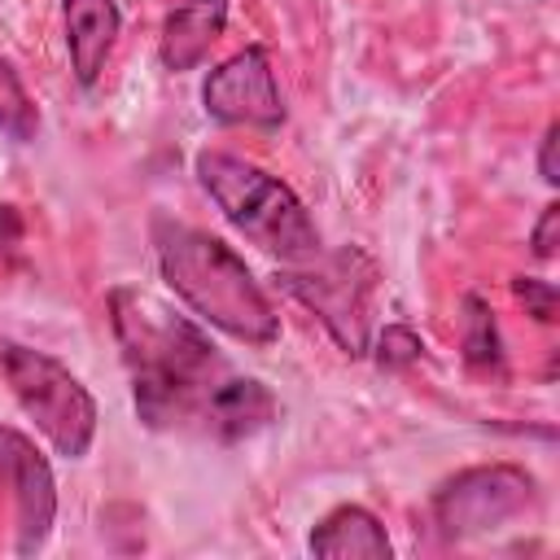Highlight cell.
<instances>
[{
	"label": "cell",
	"mask_w": 560,
	"mask_h": 560,
	"mask_svg": "<svg viewBox=\"0 0 560 560\" xmlns=\"http://www.w3.org/2000/svg\"><path fill=\"white\" fill-rule=\"evenodd\" d=\"M228 26V0H188L166 13L158 57L171 74H188L210 57V44Z\"/></svg>",
	"instance_id": "30bf717a"
},
{
	"label": "cell",
	"mask_w": 560,
	"mask_h": 560,
	"mask_svg": "<svg viewBox=\"0 0 560 560\" xmlns=\"http://www.w3.org/2000/svg\"><path fill=\"white\" fill-rule=\"evenodd\" d=\"M512 293L525 302V311L538 324H551L556 319V284L551 280H542V276H516L512 280Z\"/></svg>",
	"instance_id": "2e32d148"
},
{
	"label": "cell",
	"mask_w": 560,
	"mask_h": 560,
	"mask_svg": "<svg viewBox=\"0 0 560 560\" xmlns=\"http://www.w3.org/2000/svg\"><path fill=\"white\" fill-rule=\"evenodd\" d=\"M201 188L210 192V201L223 210V219L245 232L258 249L293 262L319 249V228L306 214L302 197L271 171L223 153V149H201L192 162Z\"/></svg>",
	"instance_id": "3957f363"
},
{
	"label": "cell",
	"mask_w": 560,
	"mask_h": 560,
	"mask_svg": "<svg viewBox=\"0 0 560 560\" xmlns=\"http://www.w3.org/2000/svg\"><path fill=\"white\" fill-rule=\"evenodd\" d=\"M105 311L131 376L136 416L149 429H201L214 389L232 376L214 341L131 284L109 289Z\"/></svg>",
	"instance_id": "6da1fadb"
},
{
	"label": "cell",
	"mask_w": 560,
	"mask_h": 560,
	"mask_svg": "<svg viewBox=\"0 0 560 560\" xmlns=\"http://www.w3.org/2000/svg\"><path fill=\"white\" fill-rule=\"evenodd\" d=\"M464 363L472 372H503V341H499V324H494V311L486 306L481 293H464Z\"/></svg>",
	"instance_id": "4fadbf2b"
},
{
	"label": "cell",
	"mask_w": 560,
	"mask_h": 560,
	"mask_svg": "<svg viewBox=\"0 0 560 560\" xmlns=\"http://www.w3.org/2000/svg\"><path fill=\"white\" fill-rule=\"evenodd\" d=\"M153 249L162 280L201 324L219 328L241 346H271L280 337V315L267 289L254 280V271L228 241L158 214Z\"/></svg>",
	"instance_id": "7a4b0ae2"
},
{
	"label": "cell",
	"mask_w": 560,
	"mask_h": 560,
	"mask_svg": "<svg viewBox=\"0 0 560 560\" xmlns=\"http://www.w3.org/2000/svg\"><path fill=\"white\" fill-rule=\"evenodd\" d=\"M0 486L13 490L18 556H35L48 542L52 521H57V481L39 446L9 424H0Z\"/></svg>",
	"instance_id": "ba28073f"
},
{
	"label": "cell",
	"mask_w": 560,
	"mask_h": 560,
	"mask_svg": "<svg viewBox=\"0 0 560 560\" xmlns=\"http://www.w3.org/2000/svg\"><path fill=\"white\" fill-rule=\"evenodd\" d=\"M201 109L219 127H254L276 131L284 122V101L276 88V70L258 44L219 61L201 83Z\"/></svg>",
	"instance_id": "52a82bcc"
},
{
	"label": "cell",
	"mask_w": 560,
	"mask_h": 560,
	"mask_svg": "<svg viewBox=\"0 0 560 560\" xmlns=\"http://www.w3.org/2000/svg\"><path fill=\"white\" fill-rule=\"evenodd\" d=\"M0 131L18 144H31L39 136V109H35L31 92L22 88V79L4 52H0Z\"/></svg>",
	"instance_id": "5bb4252c"
},
{
	"label": "cell",
	"mask_w": 560,
	"mask_h": 560,
	"mask_svg": "<svg viewBox=\"0 0 560 560\" xmlns=\"http://www.w3.org/2000/svg\"><path fill=\"white\" fill-rule=\"evenodd\" d=\"M376 368H385V372H402V368H411V363H420V354H424V341L407 328V324H385L381 328V337H376Z\"/></svg>",
	"instance_id": "9a60e30c"
},
{
	"label": "cell",
	"mask_w": 560,
	"mask_h": 560,
	"mask_svg": "<svg viewBox=\"0 0 560 560\" xmlns=\"http://www.w3.org/2000/svg\"><path fill=\"white\" fill-rule=\"evenodd\" d=\"M276 411H280V402H276V394L262 381H254V376H228L214 389L210 407H206L201 433H210L214 442H241V438L267 429L276 420Z\"/></svg>",
	"instance_id": "8fae6325"
},
{
	"label": "cell",
	"mask_w": 560,
	"mask_h": 560,
	"mask_svg": "<svg viewBox=\"0 0 560 560\" xmlns=\"http://www.w3.org/2000/svg\"><path fill=\"white\" fill-rule=\"evenodd\" d=\"M556 136H560V127L547 122V131L538 140V175H542V184H560V171H556Z\"/></svg>",
	"instance_id": "ac0fdd59"
},
{
	"label": "cell",
	"mask_w": 560,
	"mask_h": 560,
	"mask_svg": "<svg viewBox=\"0 0 560 560\" xmlns=\"http://www.w3.org/2000/svg\"><path fill=\"white\" fill-rule=\"evenodd\" d=\"M66 18V48H70V70L79 79V88H96L114 39L122 31V13L114 0H66L61 4Z\"/></svg>",
	"instance_id": "9c48e42d"
},
{
	"label": "cell",
	"mask_w": 560,
	"mask_h": 560,
	"mask_svg": "<svg viewBox=\"0 0 560 560\" xmlns=\"http://www.w3.org/2000/svg\"><path fill=\"white\" fill-rule=\"evenodd\" d=\"M22 241V214L13 206H0V254H9Z\"/></svg>",
	"instance_id": "d6986e66"
},
{
	"label": "cell",
	"mask_w": 560,
	"mask_h": 560,
	"mask_svg": "<svg viewBox=\"0 0 560 560\" xmlns=\"http://www.w3.org/2000/svg\"><path fill=\"white\" fill-rule=\"evenodd\" d=\"M0 372L18 398V407L35 420V429L52 442L57 455L83 459L96 438V398L88 385L48 350L0 341Z\"/></svg>",
	"instance_id": "5b68a950"
},
{
	"label": "cell",
	"mask_w": 560,
	"mask_h": 560,
	"mask_svg": "<svg viewBox=\"0 0 560 560\" xmlns=\"http://www.w3.org/2000/svg\"><path fill=\"white\" fill-rule=\"evenodd\" d=\"M376 284H381V267L359 245L315 249L306 258L284 262V271H280V289L289 298H298L324 324V332L337 341V350L350 359H363L372 350Z\"/></svg>",
	"instance_id": "277c9868"
},
{
	"label": "cell",
	"mask_w": 560,
	"mask_h": 560,
	"mask_svg": "<svg viewBox=\"0 0 560 560\" xmlns=\"http://www.w3.org/2000/svg\"><path fill=\"white\" fill-rule=\"evenodd\" d=\"M534 503V477L521 464H477L446 477L433 490V525L446 542H468L490 534Z\"/></svg>",
	"instance_id": "8992f818"
},
{
	"label": "cell",
	"mask_w": 560,
	"mask_h": 560,
	"mask_svg": "<svg viewBox=\"0 0 560 560\" xmlns=\"http://www.w3.org/2000/svg\"><path fill=\"white\" fill-rule=\"evenodd\" d=\"M556 228H560V206L551 201V206H542V214H538V223L529 232V245H534L538 258H551L556 254Z\"/></svg>",
	"instance_id": "e0dca14e"
},
{
	"label": "cell",
	"mask_w": 560,
	"mask_h": 560,
	"mask_svg": "<svg viewBox=\"0 0 560 560\" xmlns=\"http://www.w3.org/2000/svg\"><path fill=\"white\" fill-rule=\"evenodd\" d=\"M311 556H324V560H389V538H385V525L359 508V503H341L332 508L315 529H311Z\"/></svg>",
	"instance_id": "7c38bea8"
}]
</instances>
